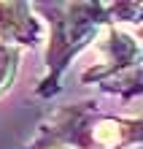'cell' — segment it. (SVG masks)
I'll return each instance as SVG.
<instances>
[{
  "instance_id": "5",
  "label": "cell",
  "mask_w": 143,
  "mask_h": 149,
  "mask_svg": "<svg viewBox=\"0 0 143 149\" xmlns=\"http://www.w3.org/2000/svg\"><path fill=\"white\" fill-rule=\"evenodd\" d=\"M22 52L19 46H11V43H0V98L14 87L16 73L22 68Z\"/></svg>"
},
{
  "instance_id": "3",
  "label": "cell",
  "mask_w": 143,
  "mask_h": 149,
  "mask_svg": "<svg viewBox=\"0 0 143 149\" xmlns=\"http://www.w3.org/2000/svg\"><path fill=\"white\" fill-rule=\"evenodd\" d=\"M92 49L95 63L81 73V84L119 95L124 103L143 95V24H111Z\"/></svg>"
},
{
  "instance_id": "4",
  "label": "cell",
  "mask_w": 143,
  "mask_h": 149,
  "mask_svg": "<svg viewBox=\"0 0 143 149\" xmlns=\"http://www.w3.org/2000/svg\"><path fill=\"white\" fill-rule=\"evenodd\" d=\"M43 41V24L32 3L24 0H0V43L19 49H35Z\"/></svg>"
},
{
  "instance_id": "6",
  "label": "cell",
  "mask_w": 143,
  "mask_h": 149,
  "mask_svg": "<svg viewBox=\"0 0 143 149\" xmlns=\"http://www.w3.org/2000/svg\"><path fill=\"white\" fill-rule=\"evenodd\" d=\"M49 149H65V146H49Z\"/></svg>"
},
{
  "instance_id": "1",
  "label": "cell",
  "mask_w": 143,
  "mask_h": 149,
  "mask_svg": "<svg viewBox=\"0 0 143 149\" xmlns=\"http://www.w3.org/2000/svg\"><path fill=\"white\" fill-rule=\"evenodd\" d=\"M35 14L49 24L43 49V79L38 81V98H54L62 87V73L68 65L92 49L100 33L111 24L143 22V3L138 0H70V3H32Z\"/></svg>"
},
{
  "instance_id": "2",
  "label": "cell",
  "mask_w": 143,
  "mask_h": 149,
  "mask_svg": "<svg viewBox=\"0 0 143 149\" xmlns=\"http://www.w3.org/2000/svg\"><path fill=\"white\" fill-rule=\"evenodd\" d=\"M135 149L143 146V114H111L97 100L65 103L46 111L24 149Z\"/></svg>"
}]
</instances>
